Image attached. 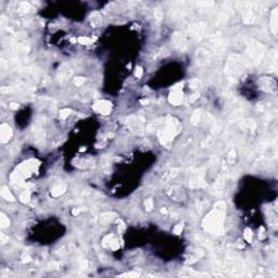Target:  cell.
Segmentation results:
<instances>
[{
	"mask_svg": "<svg viewBox=\"0 0 278 278\" xmlns=\"http://www.w3.org/2000/svg\"><path fill=\"white\" fill-rule=\"evenodd\" d=\"M221 203L216 204V207L210 214H207V217L203 221V228L207 232L214 234V235H222L224 232V220H225V211H226V204Z\"/></svg>",
	"mask_w": 278,
	"mask_h": 278,
	"instance_id": "6da1fadb",
	"label": "cell"
},
{
	"mask_svg": "<svg viewBox=\"0 0 278 278\" xmlns=\"http://www.w3.org/2000/svg\"><path fill=\"white\" fill-rule=\"evenodd\" d=\"M243 68H244V62L239 56H232L228 59L226 72L229 75L238 76L239 74H241L243 72Z\"/></svg>",
	"mask_w": 278,
	"mask_h": 278,
	"instance_id": "7a4b0ae2",
	"label": "cell"
},
{
	"mask_svg": "<svg viewBox=\"0 0 278 278\" xmlns=\"http://www.w3.org/2000/svg\"><path fill=\"white\" fill-rule=\"evenodd\" d=\"M248 53L250 54V57H251L253 62L259 63L264 56V47L259 43H251L249 49H248Z\"/></svg>",
	"mask_w": 278,
	"mask_h": 278,
	"instance_id": "3957f363",
	"label": "cell"
},
{
	"mask_svg": "<svg viewBox=\"0 0 278 278\" xmlns=\"http://www.w3.org/2000/svg\"><path fill=\"white\" fill-rule=\"evenodd\" d=\"M93 110L102 115H109L113 109V105L108 100H98L93 105Z\"/></svg>",
	"mask_w": 278,
	"mask_h": 278,
	"instance_id": "277c9868",
	"label": "cell"
},
{
	"mask_svg": "<svg viewBox=\"0 0 278 278\" xmlns=\"http://www.w3.org/2000/svg\"><path fill=\"white\" fill-rule=\"evenodd\" d=\"M172 38H173V43H174L175 47L178 50L184 51V50L187 49L188 43H187V40H186V37L184 36V34L179 32H175Z\"/></svg>",
	"mask_w": 278,
	"mask_h": 278,
	"instance_id": "5b68a950",
	"label": "cell"
},
{
	"mask_svg": "<svg viewBox=\"0 0 278 278\" xmlns=\"http://www.w3.org/2000/svg\"><path fill=\"white\" fill-rule=\"evenodd\" d=\"M182 85V84H180ZM180 85H177L174 88V90L170 93V97H168V101L171 102L172 104L174 105H179V104L182 102V87H179Z\"/></svg>",
	"mask_w": 278,
	"mask_h": 278,
	"instance_id": "8992f818",
	"label": "cell"
},
{
	"mask_svg": "<svg viewBox=\"0 0 278 278\" xmlns=\"http://www.w3.org/2000/svg\"><path fill=\"white\" fill-rule=\"evenodd\" d=\"M205 29H207V24L205 23H198V24L192 25L190 27V35H191L193 39L199 40L203 36Z\"/></svg>",
	"mask_w": 278,
	"mask_h": 278,
	"instance_id": "52a82bcc",
	"label": "cell"
},
{
	"mask_svg": "<svg viewBox=\"0 0 278 278\" xmlns=\"http://www.w3.org/2000/svg\"><path fill=\"white\" fill-rule=\"evenodd\" d=\"M13 135L12 128L8 124H1L0 126V140L1 143H7L10 140V138Z\"/></svg>",
	"mask_w": 278,
	"mask_h": 278,
	"instance_id": "ba28073f",
	"label": "cell"
},
{
	"mask_svg": "<svg viewBox=\"0 0 278 278\" xmlns=\"http://www.w3.org/2000/svg\"><path fill=\"white\" fill-rule=\"evenodd\" d=\"M127 124H128L129 128H132L133 130H141L143 129V118L140 116H130L127 118Z\"/></svg>",
	"mask_w": 278,
	"mask_h": 278,
	"instance_id": "9c48e42d",
	"label": "cell"
},
{
	"mask_svg": "<svg viewBox=\"0 0 278 278\" xmlns=\"http://www.w3.org/2000/svg\"><path fill=\"white\" fill-rule=\"evenodd\" d=\"M260 86L261 88L265 91H273L276 88V83L274 79L268 78V77H263L260 79Z\"/></svg>",
	"mask_w": 278,
	"mask_h": 278,
	"instance_id": "30bf717a",
	"label": "cell"
},
{
	"mask_svg": "<svg viewBox=\"0 0 278 278\" xmlns=\"http://www.w3.org/2000/svg\"><path fill=\"white\" fill-rule=\"evenodd\" d=\"M277 16H278V10H277V8H275L274 10L272 11V16H271V29H272V33H273L274 35L277 34V29H278Z\"/></svg>",
	"mask_w": 278,
	"mask_h": 278,
	"instance_id": "8fae6325",
	"label": "cell"
},
{
	"mask_svg": "<svg viewBox=\"0 0 278 278\" xmlns=\"http://www.w3.org/2000/svg\"><path fill=\"white\" fill-rule=\"evenodd\" d=\"M66 190V186L64 184H58V185L53 186L51 189V195L53 197H59L61 195H63L64 191Z\"/></svg>",
	"mask_w": 278,
	"mask_h": 278,
	"instance_id": "7c38bea8",
	"label": "cell"
},
{
	"mask_svg": "<svg viewBox=\"0 0 278 278\" xmlns=\"http://www.w3.org/2000/svg\"><path fill=\"white\" fill-rule=\"evenodd\" d=\"M0 195H1V197H2L4 199L7 200V201H10V202H13V201H14V197L12 196V193L9 191V189H8L7 187H2V188L0 189Z\"/></svg>",
	"mask_w": 278,
	"mask_h": 278,
	"instance_id": "4fadbf2b",
	"label": "cell"
},
{
	"mask_svg": "<svg viewBox=\"0 0 278 278\" xmlns=\"http://www.w3.org/2000/svg\"><path fill=\"white\" fill-rule=\"evenodd\" d=\"M0 226L1 228H7L10 226V220L7 217V215L4 213L0 214Z\"/></svg>",
	"mask_w": 278,
	"mask_h": 278,
	"instance_id": "5bb4252c",
	"label": "cell"
},
{
	"mask_svg": "<svg viewBox=\"0 0 278 278\" xmlns=\"http://www.w3.org/2000/svg\"><path fill=\"white\" fill-rule=\"evenodd\" d=\"M29 9H31V6H29V2H21V4H19L18 11H19V13L23 14V13H27L29 11Z\"/></svg>",
	"mask_w": 278,
	"mask_h": 278,
	"instance_id": "9a60e30c",
	"label": "cell"
},
{
	"mask_svg": "<svg viewBox=\"0 0 278 278\" xmlns=\"http://www.w3.org/2000/svg\"><path fill=\"white\" fill-rule=\"evenodd\" d=\"M242 126L244 128H248L249 130H252V132H253L254 129H255V127H257V124H255V122L252 121V120H246V121L243 122Z\"/></svg>",
	"mask_w": 278,
	"mask_h": 278,
	"instance_id": "2e32d148",
	"label": "cell"
},
{
	"mask_svg": "<svg viewBox=\"0 0 278 278\" xmlns=\"http://www.w3.org/2000/svg\"><path fill=\"white\" fill-rule=\"evenodd\" d=\"M90 22H91V24L95 25V26L100 24V22H101V15H100V13L96 12V13H93V14L90 15Z\"/></svg>",
	"mask_w": 278,
	"mask_h": 278,
	"instance_id": "e0dca14e",
	"label": "cell"
},
{
	"mask_svg": "<svg viewBox=\"0 0 278 278\" xmlns=\"http://www.w3.org/2000/svg\"><path fill=\"white\" fill-rule=\"evenodd\" d=\"M200 118H201V111L196 110L195 111V113L192 114V116H191V122H192V124H198V123L200 122Z\"/></svg>",
	"mask_w": 278,
	"mask_h": 278,
	"instance_id": "ac0fdd59",
	"label": "cell"
},
{
	"mask_svg": "<svg viewBox=\"0 0 278 278\" xmlns=\"http://www.w3.org/2000/svg\"><path fill=\"white\" fill-rule=\"evenodd\" d=\"M29 199H31V192H29V190H25L24 192L22 193L21 196H20V200H21L22 202H29Z\"/></svg>",
	"mask_w": 278,
	"mask_h": 278,
	"instance_id": "d6986e66",
	"label": "cell"
},
{
	"mask_svg": "<svg viewBox=\"0 0 278 278\" xmlns=\"http://www.w3.org/2000/svg\"><path fill=\"white\" fill-rule=\"evenodd\" d=\"M72 113V110H70V109H63V110L60 111V118H62V120H65L66 118H68L70 115H71Z\"/></svg>",
	"mask_w": 278,
	"mask_h": 278,
	"instance_id": "ffe728a7",
	"label": "cell"
},
{
	"mask_svg": "<svg viewBox=\"0 0 278 278\" xmlns=\"http://www.w3.org/2000/svg\"><path fill=\"white\" fill-rule=\"evenodd\" d=\"M189 85H190V87H191V88L196 89V88L200 87V85H201V82H200L198 78H193V79H191V81L189 82Z\"/></svg>",
	"mask_w": 278,
	"mask_h": 278,
	"instance_id": "44dd1931",
	"label": "cell"
},
{
	"mask_svg": "<svg viewBox=\"0 0 278 278\" xmlns=\"http://www.w3.org/2000/svg\"><path fill=\"white\" fill-rule=\"evenodd\" d=\"M244 239L248 242L252 241V232H251L250 228H246V230H244Z\"/></svg>",
	"mask_w": 278,
	"mask_h": 278,
	"instance_id": "7402d4cb",
	"label": "cell"
},
{
	"mask_svg": "<svg viewBox=\"0 0 278 278\" xmlns=\"http://www.w3.org/2000/svg\"><path fill=\"white\" fill-rule=\"evenodd\" d=\"M77 41H78L79 43H82V45H89V43H93V39L87 38V37H79L78 39H77Z\"/></svg>",
	"mask_w": 278,
	"mask_h": 278,
	"instance_id": "603a6c76",
	"label": "cell"
},
{
	"mask_svg": "<svg viewBox=\"0 0 278 278\" xmlns=\"http://www.w3.org/2000/svg\"><path fill=\"white\" fill-rule=\"evenodd\" d=\"M86 79L84 78V77H75L74 81H73V83H74L75 86H77V87H79V86H82L84 83H85Z\"/></svg>",
	"mask_w": 278,
	"mask_h": 278,
	"instance_id": "cb8c5ba5",
	"label": "cell"
},
{
	"mask_svg": "<svg viewBox=\"0 0 278 278\" xmlns=\"http://www.w3.org/2000/svg\"><path fill=\"white\" fill-rule=\"evenodd\" d=\"M145 207H146L147 211H151L153 209V201L151 199H147L146 201H145Z\"/></svg>",
	"mask_w": 278,
	"mask_h": 278,
	"instance_id": "d4e9b609",
	"label": "cell"
},
{
	"mask_svg": "<svg viewBox=\"0 0 278 278\" xmlns=\"http://www.w3.org/2000/svg\"><path fill=\"white\" fill-rule=\"evenodd\" d=\"M154 16H155V19H157L158 21L162 20V18H163V11L161 10L160 8L155 9V11H154Z\"/></svg>",
	"mask_w": 278,
	"mask_h": 278,
	"instance_id": "484cf974",
	"label": "cell"
},
{
	"mask_svg": "<svg viewBox=\"0 0 278 278\" xmlns=\"http://www.w3.org/2000/svg\"><path fill=\"white\" fill-rule=\"evenodd\" d=\"M182 229H184V225L182 224H178L177 226H175L174 230H173V232H174L175 235H180L182 232Z\"/></svg>",
	"mask_w": 278,
	"mask_h": 278,
	"instance_id": "4316f807",
	"label": "cell"
},
{
	"mask_svg": "<svg viewBox=\"0 0 278 278\" xmlns=\"http://www.w3.org/2000/svg\"><path fill=\"white\" fill-rule=\"evenodd\" d=\"M113 216H114V214L113 213H107V214H104L103 215V221L104 222H111V221H113Z\"/></svg>",
	"mask_w": 278,
	"mask_h": 278,
	"instance_id": "83f0119b",
	"label": "cell"
},
{
	"mask_svg": "<svg viewBox=\"0 0 278 278\" xmlns=\"http://www.w3.org/2000/svg\"><path fill=\"white\" fill-rule=\"evenodd\" d=\"M135 76L136 77H138V78H140V77L143 76V68H140V66H137V68H136Z\"/></svg>",
	"mask_w": 278,
	"mask_h": 278,
	"instance_id": "f1b7e54d",
	"label": "cell"
},
{
	"mask_svg": "<svg viewBox=\"0 0 278 278\" xmlns=\"http://www.w3.org/2000/svg\"><path fill=\"white\" fill-rule=\"evenodd\" d=\"M7 23H8L7 18H6L4 15H1V18H0V24H1V26H2V27H4V26L7 25Z\"/></svg>",
	"mask_w": 278,
	"mask_h": 278,
	"instance_id": "f546056e",
	"label": "cell"
},
{
	"mask_svg": "<svg viewBox=\"0 0 278 278\" xmlns=\"http://www.w3.org/2000/svg\"><path fill=\"white\" fill-rule=\"evenodd\" d=\"M0 238H1V243H2V244H4V243H6L8 240H9V238H8L7 236L4 235V234H2V232L0 234Z\"/></svg>",
	"mask_w": 278,
	"mask_h": 278,
	"instance_id": "4dcf8cb0",
	"label": "cell"
},
{
	"mask_svg": "<svg viewBox=\"0 0 278 278\" xmlns=\"http://www.w3.org/2000/svg\"><path fill=\"white\" fill-rule=\"evenodd\" d=\"M19 107H20V105H19L18 103H15V102H11V103L9 104V108H10L11 110H18Z\"/></svg>",
	"mask_w": 278,
	"mask_h": 278,
	"instance_id": "1f68e13d",
	"label": "cell"
},
{
	"mask_svg": "<svg viewBox=\"0 0 278 278\" xmlns=\"http://www.w3.org/2000/svg\"><path fill=\"white\" fill-rule=\"evenodd\" d=\"M22 261H23V262H29V261H31V257L27 255V254H24V255L22 257Z\"/></svg>",
	"mask_w": 278,
	"mask_h": 278,
	"instance_id": "d6a6232c",
	"label": "cell"
},
{
	"mask_svg": "<svg viewBox=\"0 0 278 278\" xmlns=\"http://www.w3.org/2000/svg\"><path fill=\"white\" fill-rule=\"evenodd\" d=\"M139 274L137 273H128V274H123L122 276H138Z\"/></svg>",
	"mask_w": 278,
	"mask_h": 278,
	"instance_id": "836d02e7",
	"label": "cell"
},
{
	"mask_svg": "<svg viewBox=\"0 0 278 278\" xmlns=\"http://www.w3.org/2000/svg\"><path fill=\"white\" fill-rule=\"evenodd\" d=\"M140 103H141V104H147V103H149V100H140Z\"/></svg>",
	"mask_w": 278,
	"mask_h": 278,
	"instance_id": "e575fe53",
	"label": "cell"
}]
</instances>
